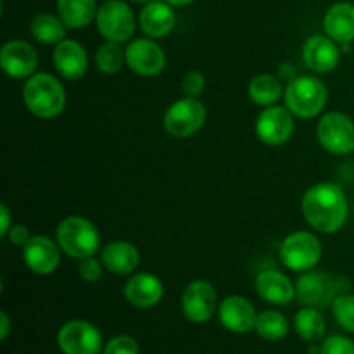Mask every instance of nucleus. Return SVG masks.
Listing matches in <instances>:
<instances>
[{"label": "nucleus", "instance_id": "nucleus-1", "mask_svg": "<svg viewBox=\"0 0 354 354\" xmlns=\"http://www.w3.org/2000/svg\"><path fill=\"white\" fill-rule=\"evenodd\" d=\"M304 218L315 230L334 234L344 227L349 214L348 197L337 183H318L310 187L301 203Z\"/></svg>", "mask_w": 354, "mask_h": 354}, {"label": "nucleus", "instance_id": "nucleus-2", "mask_svg": "<svg viewBox=\"0 0 354 354\" xmlns=\"http://www.w3.org/2000/svg\"><path fill=\"white\" fill-rule=\"evenodd\" d=\"M23 100L31 114L41 120H52L64 109L66 93L55 76L40 73L24 83Z\"/></svg>", "mask_w": 354, "mask_h": 354}, {"label": "nucleus", "instance_id": "nucleus-3", "mask_svg": "<svg viewBox=\"0 0 354 354\" xmlns=\"http://www.w3.org/2000/svg\"><path fill=\"white\" fill-rule=\"evenodd\" d=\"M57 244L75 259L90 258L100 245L99 230L83 216H68L57 227Z\"/></svg>", "mask_w": 354, "mask_h": 354}, {"label": "nucleus", "instance_id": "nucleus-4", "mask_svg": "<svg viewBox=\"0 0 354 354\" xmlns=\"http://www.w3.org/2000/svg\"><path fill=\"white\" fill-rule=\"evenodd\" d=\"M286 107L299 118H315L327 104L328 92L324 82L315 76H297L283 92Z\"/></svg>", "mask_w": 354, "mask_h": 354}, {"label": "nucleus", "instance_id": "nucleus-5", "mask_svg": "<svg viewBox=\"0 0 354 354\" xmlns=\"http://www.w3.org/2000/svg\"><path fill=\"white\" fill-rule=\"evenodd\" d=\"M348 289L344 279L325 272H306L299 277L296 286V297L301 304L310 308H328Z\"/></svg>", "mask_w": 354, "mask_h": 354}, {"label": "nucleus", "instance_id": "nucleus-6", "mask_svg": "<svg viewBox=\"0 0 354 354\" xmlns=\"http://www.w3.org/2000/svg\"><path fill=\"white\" fill-rule=\"evenodd\" d=\"M206 121V107L197 97H185L168 107L165 114V130L175 138L192 137Z\"/></svg>", "mask_w": 354, "mask_h": 354}, {"label": "nucleus", "instance_id": "nucleus-7", "mask_svg": "<svg viewBox=\"0 0 354 354\" xmlns=\"http://www.w3.org/2000/svg\"><path fill=\"white\" fill-rule=\"evenodd\" d=\"M280 258L292 272H310L322 258V244L310 232H294L283 239Z\"/></svg>", "mask_w": 354, "mask_h": 354}, {"label": "nucleus", "instance_id": "nucleus-8", "mask_svg": "<svg viewBox=\"0 0 354 354\" xmlns=\"http://www.w3.org/2000/svg\"><path fill=\"white\" fill-rule=\"evenodd\" d=\"M97 28L100 35L107 41H123L130 40L131 35L135 33V14L130 9V6L123 0H107L97 10Z\"/></svg>", "mask_w": 354, "mask_h": 354}, {"label": "nucleus", "instance_id": "nucleus-9", "mask_svg": "<svg viewBox=\"0 0 354 354\" xmlns=\"http://www.w3.org/2000/svg\"><path fill=\"white\" fill-rule=\"evenodd\" d=\"M322 147L332 154L344 156L354 151V123L342 113H328L317 128Z\"/></svg>", "mask_w": 354, "mask_h": 354}, {"label": "nucleus", "instance_id": "nucleus-10", "mask_svg": "<svg viewBox=\"0 0 354 354\" xmlns=\"http://www.w3.org/2000/svg\"><path fill=\"white\" fill-rule=\"evenodd\" d=\"M57 344L64 354H99L102 351V335L88 322L73 320L61 327Z\"/></svg>", "mask_w": 354, "mask_h": 354}, {"label": "nucleus", "instance_id": "nucleus-11", "mask_svg": "<svg viewBox=\"0 0 354 354\" xmlns=\"http://www.w3.org/2000/svg\"><path fill=\"white\" fill-rule=\"evenodd\" d=\"M287 107L268 106L256 120V135L266 145H282L292 137L294 120Z\"/></svg>", "mask_w": 354, "mask_h": 354}, {"label": "nucleus", "instance_id": "nucleus-12", "mask_svg": "<svg viewBox=\"0 0 354 354\" xmlns=\"http://www.w3.org/2000/svg\"><path fill=\"white\" fill-rule=\"evenodd\" d=\"M216 290L206 280H196L185 287L182 296V311L185 318L194 324L211 320L216 311Z\"/></svg>", "mask_w": 354, "mask_h": 354}, {"label": "nucleus", "instance_id": "nucleus-13", "mask_svg": "<svg viewBox=\"0 0 354 354\" xmlns=\"http://www.w3.org/2000/svg\"><path fill=\"white\" fill-rule=\"evenodd\" d=\"M127 64L137 75L156 76L165 69L166 57L156 41L137 38L127 47Z\"/></svg>", "mask_w": 354, "mask_h": 354}, {"label": "nucleus", "instance_id": "nucleus-14", "mask_svg": "<svg viewBox=\"0 0 354 354\" xmlns=\"http://www.w3.org/2000/svg\"><path fill=\"white\" fill-rule=\"evenodd\" d=\"M0 66L10 78H28L38 66V54L28 41L10 40L0 52Z\"/></svg>", "mask_w": 354, "mask_h": 354}, {"label": "nucleus", "instance_id": "nucleus-15", "mask_svg": "<svg viewBox=\"0 0 354 354\" xmlns=\"http://www.w3.org/2000/svg\"><path fill=\"white\" fill-rule=\"evenodd\" d=\"M59 245V244H57ZM45 235H35L23 245V258L28 268L37 275H50L61 263L59 248Z\"/></svg>", "mask_w": 354, "mask_h": 354}, {"label": "nucleus", "instance_id": "nucleus-16", "mask_svg": "<svg viewBox=\"0 0 354 354\" xmlns=\"http://www.w3.org/2000/svg\"><path fill=\"white\" fill-rule=\"evenodd\" d=\"M218 315H220L221 325L234 334H248L256 327V320H258V313L251 301L242 296L225 297L221 301Z\"/></svg>", "mask_w": 354, "mask_h": 354}, {"label": "nucleus", "instance_id": "nucleus-17", "mask_svg": "<svg viewBox=\"0 0 354 354\" xmlns=\"http://www.w3.org/2000/svg\"><path fill=\"white\" fill-rule=\"evenodd\" d=\"M303 59L310 69L317 73H328L335 69L341 59L337 41L324 35H313L303 47Z\"/></svg>", "mask_w": 354, "mask_h": 354}, {"label": "nucleus", "instance_id": "nucleus-18", "mask_svg": "<svg viewBox=\"0 0 354 354\" xmlns=\"http://www.w3.org/2000/svg\"><path fill=\"white\" fill-rule=\"evenodd\" d=\"M54 66L66 80H80L88 68V57L82 44L75 40H62L55 45Z\"/></svg>", "mask_w": 354, "mask_h": 354}, {"label": "nucleus", "instance_id": "nucleus-19", "mask_svg": "<svg viewBox=\"0 0 354 354\" xmlns=\"http://www.w3.org/2000/svg\"><path fill=\"white\" fill-rule=\"evenodd\" d=\"M165 287L161 280L151 273H138L133 275L124 286V297L128 303L140 310L156 306L162 299Z\"/></svg>", "mask_w": 354, "mask_h": 354}, {"label": "nucleus", "instance_id": "nucleus-20", "mask_svg": "<svg viewBox=\"0 0 354 354\" xmlns=\"http://www.w3.org/2000/svg\"><path fill=\"white\" fill-rule=\"evenodd\" d=\"M142 31L151 38H162L169 35L175 28L176 16L171 9V3L159 2V0H151L145 3L144 9L138 16Z\"/></svg>", "mask_w": 354, "mask_h": 354}, {"label": "nucleus", "instance_id": "nucleus-21", "mask_svg": "<svg viewBox=\"0 0 354 354\" xmlns=\"http://www.w3.org/2000/svg\"><path fill=\"white\" fill-rule=\"evenodd\" d=\"M324 28L327 37L337 44H351L354 40V3H334L325 14Z\"/></svg>", "mask_w": 354, "mask_h": 354}, {"label": "nucleus", "instance_id": "nucleus-22", "mask_svg": "<svg viewBox=\"0 0 354 354\" xmlns=\"http://www.w3.org/2000/svg\"><path fill=\"white\" fill-rule=\"evenodd\" d=\"M254 287L258 296L272 304H287L296 296V287L292 286V282L283 273L275 270L259 273L256 277Z\"/></svg>", "mask_w": 354, "mask_h": 354}, {"label": "nucleus", "instance_id": "nucleus-23", "mask_svg": "<svg viewBox=\"0 0 354 354\" xmlns=\"http://www.w3.org/2000/svg\"><path fill=\"white\" fill-rule=\"evenodd\" d=\"M102 265L114 275H128L135 272V268L140 263V252L131 242L114 241L104 248Z\"/></svg>", "mask_w": 354, "mask_h": 354}, {"label": "nucleus", "instance_id": "nucleus-24", "mask_svg": "<svg viewBox=\"0 0 354 354\" xmlns=\"http://www.w3.org/2000/svg\"><path fill=\"white\" fill-rule=\"evenodd\" d=\"M97 0H57L59 17L69 30H80L97 17Z\"/></svg>", "mask_w": 354, "mask_h": 354}, {"label": "nucleus", "instance_id": "nucleus-25", "mask_svg": "<svg viewBox=\"0 0 354 354\" xmlns=\"http://www.w3.org/2000/svg\"><path fill=\"white\" fill-rule=\"evenodd\" d=\"M66 24L64 21L54 14H38L31 21V35L37 41L45 45H57L59 41L64 40L66 37Z\"/></svg>", "mask_w": 354, "mask_h": 354}, {"label": "nucleus", "instance_id": "nucleus-26", "mask_svg": "<svg viewBox=\"0 0 354 354\" xmlns=\"http://www.w3.org/2000/svg\"><path fill=\"white\" fill-rule=\"evenodd\" d=\"M294 328L301 339L308 342H317L324 339L327 324H325L324 315L317 308L306 306L297 311V315L294 317Z\"/></svg>", "mask_w": 354, "mask_h": 354}, {"label": "nucleus", "instance_id": "nucleus-27", "mask_svg": "<svg viewBox=\"0 0 354 354\" xmlns=\"http://www.w3.org/2000/svg\"><path fill=\"white\" fill-rule=\"evenodd\" d=\"M249 97L258 106H275L282 97V83L273 75H258L249 83Z\"/></svg>", "mask_w": 354, "mask_h": 354}, {"label": "nucleus", "instance_id": "nucleus-28", "mask_svg": "<svg viewBox=\"0 0 354 354\" xmlns=\"http://www.w3.org/2000/svg\"><path fill=\"white\" fill-rule=\"evenodd\" d=\"M254 330L266 341H282L289 334V320L275 310H266L258 315Z\"/></svg>", "mask_w": 354, "mask_h": 354}, {"label": "nucleus", "instance_id": "nucleus-29", "mask_svg": "<svg viewBox=\"0 0 354 354\" xmlns=\"http://www.w3.org/2000/svg\"><path fill=\"white\" fill-rule=\"evenodd\" d=\"M95 62L100 71L106 75H114L127 62V50H123L116 41H107L97 50Z\"/></svg>", "mask_w": 354, "mask_h": 354}, {"label": "nucleus", "instance_id": "nucleus-30", "mask_svg": "<svg viewBox=\"0 0 354 354\" xmlns=\"http://www.w3.org/2000/svg\"><path fill=\"white\" fill-rule=\"evenodd\" d=\"M334 317L344 330L354 332V294H341L332 304Z\"/></svg>", "mask_w": 354, "mask_h": 354}, {"label": "nucleus", "instance_id": "nucleus-31", "mask_svg": "<svg viewBox=\"0 0 354 354\" xmlns=\"http://www.w3.org/2000/svg\"><path fill=\"white\" fill-rule=\"evenodd\" d=\"M140 348H138V342L135 341L130 335H116L114 339H111L107 342V346L104 348V354H138Z\"/></svg>", "mask_w": 354, "mask_h": 354}, {"label": "nucleus", "instance_id": "nucleus-32", "mask_svg": "<svg viewBox=\"0 0 354 354\" xmlns=\"http://www.w3.org/2000/svg\"><path fill=\"white\" fill-rule=\"evenodd\" d=\"M320 348V354H354V342L344 335H330Z\"/></svg>", "mask_w": 354, "mask_h": 354}, {"label": "nucleus", "instance_id": "nucleus-33", "mask_svg": "<svg viewBox=\"0 0 354 354\" xmlns=\"http://www.w3.org/2000/svg\"><path fill=\"white\" fill-rule=\"evenodd\" d=\"M204 88H206V78H204L203 73H187L182 82V90L185 92L187 97H199L204 92Z\"/></svg>", "mask_w": 354, "mask_h": 354}, {"label": "nucleus", "instance_id": "nucleus-34", "mask_svg": "<svg viewBox=\"0 0 354 354\" xmlns=\"http://www.w3.org/2000/svg\"><path fill=\"white\" fill-rule=\"evenodd\" d=\"M78 272L80 277L83 280H86V282H97L102 277V265L93 256H90V258L80 259Z\"/></svg>", "mask_w": 354, "mask_h": 354}, {"label": "nucleus", "instance_id": "nucleus-35", "mask_svg": "<svg viewBox=\"0 0 354 354\" xmlns=\"http://www.w3.org/2000/svg\"><path fill=\"white\" fill-rule=\"evenodd\" d=\"M7 239L10 241V244L14 245H26L30 241V230H28L24 225H12L7 234Z\"/></svg>", "mask_w": 354, "mask_h": 354}, {"label": "nucleus", "instance_id": "nucleus-36", "mask_svg": "<svg viewBox=\"0 0 354 354\" xmlns=\"http://www.w3.org/2000/svg\"><path fill=\"white\" fill-rule=\"evenodd\" d=\"M0 220H2V225H0V237H7L12 225H10V211L7 209L6 204L0 206Z\"/></svg>", "mask_w": 354, "mask_h": 354}, {"label": "nucleus", "instance_id": "nucleus-37", "mask_svg": "<svg viewBox=\"0 0 354 354\" xmlns=\"http://www.w3.org/2000/svg\"><path fill=\"white\" fill-rule=\"evenodd\" d=\"M9 332H10V320L9 317H7L6 311H2V313H0V339L6 341Z\"/></svg>", "mask_w": 354, "mask_h": 354}, {"label": "nucleus", "instance_id": "nucleus-38", "mask_svg": "<svg viewBox=\"0 0 354 354\" xmlns=\"http://www.w3.org/2000/svg\"><path fill=\"white\" fill-rule=\"evenodd\" d=\"M166 2L171 3V6H189L194 0H166Z\"/></svg>", "mask_w": 354, "mask_h": 354}, {"label": "nucleus", "instance_id": "nucleus-39", "mask_svg": "<svg viewBox=\"0 0 354 354\" xmlns=\"http://www.w3.org/2000/svg\"><path fill=\"white\" fill-rule=\"evenodd\" d=\"M322 348H317V346H311L310 348V354H320Z\"/></svg>", "mask_w": 354, "mask_h": 354}, {"label": "nucleus", "instance_id": "nucleus-40", "mask_svg": "<svg viewBox=\"0 0 354 354\" xmlns=\"http://www.w3.org/2000/svg\"><path fill=\"white\" fill-rule=\"evenodd\" d=\"M133 2H137V3H149V2H151V0H133Z\"/></svg>", "mask_w": 354, "mask_h": 354}]
</instances>
